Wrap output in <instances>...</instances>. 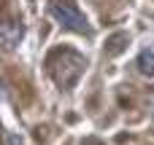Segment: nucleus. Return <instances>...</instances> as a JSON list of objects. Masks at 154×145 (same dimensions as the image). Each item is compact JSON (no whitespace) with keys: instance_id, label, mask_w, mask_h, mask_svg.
Returning a JSON list of instances; mask_svg holds the SVG:
<instances>
[{"instance_id":"3","label":"nucleus","mask_w":154,"mask_h":145,"mask_svg":"<svg viewBox=\"0 0 154 145\" xmlns=\"http://www.w3.org/2000/svg\"><path fill=\"white\" fill-rule=\"evenodd\" d=\"M3 46L11 51L19 40H22V35H24V27H22V22H14V19H5L3 22Z\"/></svg>"},{"instance_id":"2","label":"nucleus","mask_w":154,"mask_h":145,"mask_svg":"<svg viewBox=\"0 0 154 145\" xmlns=\"http://www.w3.org/2000/svg\"><path fill=\"white\" fill-rule=\"evenodd\" d=\"M49 13L70 32H79L84 38H92V27L87 22V16L76 8L73 0H49Z\"/></svg>"},{"instance_id":"5","label":"nucleus","mask_w":154,"mask_h":145,"mask_svg":"<svg viewBox=\"0 0 154 145\" xmlns=\"http://www.w3.org/2000/svg\"><path fill=\"white\" fill-rule=\"evenodd\" d=\"M81 145H103V143H100V140H95V137H87Z\"/></svg>"},{"instance_id":"1","label":"nucleus","mask_w":154,"mask_h":145,"mask_svg":"<svg viewBox=\"0 0 154 145\" xmlns=\"http://www.w3.org/2000/svg\"><path fill=\"white\" fill-rule=\"evenodd\" d=\"M46 67H49L51 78H54V83H57L60 89L70 91V89L79 83V78L84 75L87 59H84V54H79L76 48L62 46V48H54V51L46 57Z\"/></svg>"},{"instance_id":"4","label":"nucleus","mask_w":154,"mask_h":145,"mask_svg":"<svg viewBox=\"0 0 154 145\" xmlns=\"http://www.w3.org/2000/svg\"><path fill=\"white\" fill-rule=\"evenodd\" d=\"M138 70H141V75H149L154 78V51H141L138 54Z\"/></svg>"}]
</instances>
